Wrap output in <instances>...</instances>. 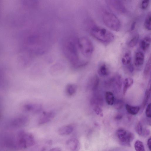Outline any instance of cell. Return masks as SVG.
Here are the masks:
<instances>
[{
    "label": "cell",
    "instance_id": "6da1fadb",
    "mask_svg": "<svg viewBox=\"0 0 151 151\" xmlns=\"http://www.w3.org/2000/svg\"><path fill=\"white\" fill-rule=\"evenodd\" d=\"M65 56L72 66L75 68L81 67L87 63L81 60L77 38H70L65 42L63 47Z\"/></svg>",
    "mask_w": 151,
    "mask_h": 151
},
{
    "label": "cell",
    "instance_id": "7a4b0ae2",
    "mask_svg": "<svg viewBox=\"0 0 151 151\" xmlns=\"http://www.w3.org/2000/svg\"><path fill=\"white\" fill-rule=\"evenodd\" d=\"M91 35L99 41L108 44L114 40L113 34L107 29L102 27L95 26L91 28L90 31Z\"/></svg>",
    "mask_w": 151,
    "mask_h": 151
},
{
    "label": "cell",
    "instance_id": "3957f363",
    "mask_svg": "<svg viewBox=\"0 0 151 151\" xmlns=\"http://www.w3.org/2000/svg\"><path fill=\"white\" fill-rule=\"evenodd\" d=\"M77 43L80 52L85 57H90L94 50L93 43L91 40L86 37L77 38Z\"/></svg>",
    "mask_w": 151,
    "mask_h": 151
},
{
    "label": "cell",
    "instance_id": "277c9868",
    "mask_svg": "<svg viewBox=\"0 0 151 151\" xmlns=\"http://www.w3.org/2000/svg\"><path fill=\"white\" fill-rule=\"evenodd\" d=\"M102 20L107 27L112 30L118 32L121 28V24L117 17L113 13L106 12L102 16Z\"/></svg>",
    "mask_w": 151,
    "mask_h": 151
},
{
    "label": "cell",
    "instance_id": "5b68a950",
    "mask_svg": "<svg viewBox=\"0 0 151 151\" xmlns=\"http://www.w3.org/2000/svg\"><path fill=\"white\" fill-rule=\"evenodd\" d=\"M116 135L119 143L125 146L130 147L134 138V134L123 128H119L116 132Z\"/></svg>",
    "mask_w": 151,
    "mask_h": 151
},
{
    "label": "cell",
    "instance_id": "8992f818",
    "mask_svg": "<svg viewBox=\"0 0 151 151\" xmlns=\"http://www.w3.org/2000/svg\"><path fill=\"white\" fill-rule=\"evenodd\" d=\"M16 147L20 148H25L33 146L35 143L33 136L31 134L21 132L18 135Z\"/></svg>",
    "mask_w": 151,
    "mask_h": 151
},
{
    "label": "cell",
    "instance_id": "52a82bcc",
    "mask_svg": "<svg viewBox=\"0 0 151 151\" xmlns=\"http://www.w3.org/2000/svg\"><path fill=\"white\" fill-rule=\"evenodd\" d=\"M108 3L115 10L120 13H124L126 10L123 3L121 1L117 0L108 1Z\"/></svg>",
    "mask_w": 151,
    "mask_h": 151
},
{
    "label": "cell",
    "instance_id": "ba28073f",
    "mask_svg": "<svg viewBox=\"0 0 151 151\" xmlns=\"http://www.w3.org/2000/svg\"><path fill=\"white\" fill-rule=\"evenodd\" d=\"M55 115V113L53 111L44 112L39 120L38 124H42L46 123L53 118Z\"/></svg>",
    "mask_w": 151,
    "mask_h": 151
},
{
    "label": "cell",
    "instance_id": "9c48e42d",
    "mask_svg": "<svg viewBox=\"0 0 151 151\" xmlns=\"http://www.w3.org/2000/svg\"><path fill=\"white\" fill-rule=\"evenodd\" d=\"M151 93V81L149 80L147 89L146 90L145 96L141 104L140 107V110L141 112H142L148 103V100L150 97Z\"/></svg>",
    "mask_w": 151,
    "mask_h": 151
},
{
    "label": "cell",
    "instance_id": "30bf717a",
    "mask_svg": "<svg viewBox=\"0 0 151 151\" xmlns=\"http://www.w3.org/2000/svg\"><path fill=\"white\" fill-rule=\"evenodd\" d=\"M74 127L70 124L65 125L61 127L58 130L59 134L62 136H66L70 134L73 132Z\"/></svg>",
    "mask_w": 151,
    "mask_h": 151
},
{
    "label": "cell",
    "instance_id": "8fae6325",
    "mask_svg": "<svg viewBox=\"0 0 151 151\" xmlns=\"http://www.w3.org/2000/svg\"><path fill=\"white\" fill-rule=\"evenodd\" d=\"M67 148L71 151H75L79 145L78 140L75 138H71L68 139L66 142Z\"/></svg>",
    "mask_w": 151,
    "mask_h": 151
},
{
    "label": "cell",
    "instance_id": "7c38bea8",
    "mask_svg": "<svg viewBox=\"0 0 151 151\" xmlns=\"http://www.w3.org/2000/svg\"><path fill=\"white\" fill-rule=\"evenodd\" d=\"M144 60L145 55L142 52L138 51L136 53L134 58V64L136 66H140L142 65Z\"/></svg>",
    "mask_w": 151,
    "mask_h": 151
},
{
    "label": "cell",
    "instance_id": "4fadbf2b",
    "mask_svg": "<svg viewBox=\"0 0 151 151\" xmlns=\"http://www.w3.org/2000/svg\"><path fill=\"white\" fill-rule=\"evenodd\" d=\"M26 110L35 113H38L42 111V105L38 104H29L25 106Z\"/></svg>",
    "mask_w": 151,
    "mask_h": 151
},
{
    "label": "cell",
    "instance_id": "5bb4252c",
    "mask_svg": "<svg viewBox=\"0 0 151 151\" xmlns=\"http://www.w3.org/2000/svg\"><path fill=\"white\" fill-rule=\"evenodd\" d=\"M151 41V37L149 36H146L142 40L140 45L142 50L145 51L149 49Z\"/></svg>",
    "mask_w": 151,
    "mask_h": 151
},
{
    "label": "cell",
    "instance_id": "9a60e30c",
    "mask_svg": "<svg viewBox=\"0 0 151 151\" xmlns=\"http://www.w3.org/2000/svg\"><path fill=\"white\" fill-rule=\"evenodd\" d=\"M135 130L139 135H147L150 133V131L149 129H145L144 130L141 123L139 121L136 124Z\"/></svg>",
    "mask_w": 151,
    "mask_h": 151
},
{
    "label": "cell",
    "instance_id": "2e32d148",
    "mask_svg": "<svg viewBox=\"0 0 151 151\" xmlns=\"http://www.w3.org/2000/svg\"><path fill=\"white\" fill-rule=\"evenodd\" d=\"M122 64L124 65L128 66L132 64V57L129 51H127L123 55L121 60Z\"/></svg>",
    "mask_w": 151,
    "mask_h": 151
},
{
    "label": "cell",
    "instance_id": "e0dca14e",
    "mask_svg": "<svg viewBox=\"0 0 151 151\" xmlns=\"http://www.w3.org/2000/svg\"><path fill=\"white\" fill-rule=\"evenodd\" d=\"M133 80L131 78H127L124 80L123 90V93L125 95L128 89L133 84Z\"/></svg>",
    "mask_w": 151,
    "mask_h": 151
},
{
    "label": "cell",
    "instance_id": "ac0fdd59",
    "mask_svg": "<svg viewBox=\"0 0 151 151\" xmlns=\"http://www.w3.org/2000/svg\"><path fill=\"white\" fill-rule=\"evenodd\" d=\"M126 109L129 114L135 115L137 114L140 110V107L139 106H133L127 104L126 105Z\"/></svg>",
    "mask_w": 151,
    "mask_h": 151
},
{
    "label": "cell",
    "instance_id": "d6986e66",
    "mask_svg": "<svg viewBox=\"0 0 151 151\" xmlns=\"http://www.w3.org/2000/svg\"><path fill=\"white\" fill-rule=\"evenodd\" d=\"M105 99L106 102L109 105H112L114 103V97L111 92L108 91L106 92Z\"/></svg>",
    "mask_w": 151,
    "mask_h": 151
},
{
    "label": "cell",
    "instance_id": "ffe728a7",
    "mask_svg": "<svg viewBox=\"0 0 151 151\" xmlns=\"http://www.w3.org/2000/svg\"><path fill=\"white\" fill-rule=\"evenodd\" d=\"M151 68V57L150 56L146 63L143 72V76L147 78L150 73Z\"/></svg>",
    "mask_w": 151,
    "mask_h": 151
},
{
    "label": "cell",
    "instance_id": "44dd1931",
    "mask_svg": "<svg viewBox=\"0 0 151 151\" xmlns=\"http://www.w3.org/2000/svg\"><path fill=\"white\" fill-rule=\"evenodd\" d=\"M76 86L75 85L71 84H68L66 87V93L68 96H73L76 93Z\"/></svg>",
    "mask_w": 151,
    "mask_h": 151
},
{
    "label": "cell",
    "instance_id": "7402d4cb",
    "mask_svg": "<svg viewBox=\"0 0 151 151\" xmlns=\"http://www.w3.org/2000/svg\"><path fill=\"white\" fill-rule=\"evenodd\" d=\"M151 13L149 12L148 13L146 16L144 22L145 27L149 31L151 29Z\"/></svg>",
    "mask_w": 151,
    "mask_h": 151
},
{
    "label": "cell",
    "instance_id": "603a6c76",
    "mask_svg": "<svg viewBox=\"0 0 151 151\" xmlns=\"http://www.w3.org/2000/svg\"><path fill=\"white\" fill-rule=\"evenodd\" d=\"M134 147L136 151H145L143 143L139 140H137L135 141Z\"/></svg>",
    "mask_w": 151,
    "mask_h": 151
},
{
    "label": "cell",
    "instance_id": "cb8c5ba5",
    "mask_svg": "<svg viewBox=\"0 0 151 151\" xmlns=\"http://www.w3.org/2000/svg\"><path fill=\"white\" fill-rule=\"evenodd\" d=\"M139 35H137L133 36L129 41L128 45L130 47H134L137 44L139 40Z\"/></svg>",
    "mask_w": 151,
    "mask_h": 151
},
{
    "label": "cell",
    "instance_id": "d4e9b609",
    "mask_svg": "<svg viewBox=\"0 0 151 151\" xmlns=\"http://www.w3.org/2000/svg\"><path fill=\"white\" fill-rule=\"evenodd\" d=\"M99 72L100 74L103 76H106L108 75V70L105 64H103L100 66Z\"/></svg>",
    "mask_w": 151,
    "mask_h": 151
},
{
    "label": "cell",
    "instance_id": "484cf974",
    "mask_svg": "<svg viewBox=\"0 0 151 151\" xmlns=\"http://www.w3.org/2000/svg\"><path fill=\"white\" fill-rule=\"evenodd\" d=\"M93 109L96 114L101 117L103 116V110L99 106H96Z\"/></svg>",
    "mask_w": 151,
    "mask_h": 151
},
{
    "label": "cell",
    "instance_id": "4316f807",
    "mask_svg": "<svg viewBox=\"0 0 151 151\" xmlns=\"http://www.w3.org/2000/svg\"><path fill=\"white\" fill-rule=\"evenodd\" d=\"M149 3V0H144L142 1L141 4V8L143 9H146L148 7Z\"/></svg>",
    "mask_w": 151,
    "mask_h": 151
},
{
    "label": "cell",
    "instance_id": "83f0119b",
    "mask_svg": "<svg viewBox=\"0 0 151 151\" xmlns=\"http://www.w3.org/2000/svg\"><path fill=\"white\" fill-rule=\"evenodd\" d=\"M145 114L148 118H150L151 114V104L149 103L147 106L145 110Z\"/></svg>",
    "mask_w": 151,
    "mask_h": 151
},
{
    "label": "cell",
    "instance_id": "f1b7e54d",
    "mask_svg": "<svg viewBox=\"0 0 151 151\" xmlns=\"http://www.w3.org/2000/svg\"><path fill=\"white\" fill-rule=\"evenodd\" d=\"M123 106V103L121 100H117L115 104V107L116 109H121Z\"/></svg>",
    "mask_w": 151,
    "mask_h": 151
},
{
    "label": "cell",
    "instance_id": "f546056e",
    "mask_svg": "<svg viewBox=\"0 0 151 151\" xmlns=\"http://www.w3.org/2000/svg\"><path fill=\"white\" fill-rule=\"evenodd\" d=\"M99 79L98 77H96L93 87V89H96V88L98 86L99 82Z\"/></svg>",
    "mask_w": 151,
    "mask_h": 151
},
{
    "label": "cell",
    "instance_id": "4dcf8cb0",
    "mask_svg": "<svg viewBox=\"0 0 151 151\" xmlns=\"http://www.w3.org/2000/svg\"><path fill=\"white\" fill-rule=\"evenodd\" d=\"M128 68L129 72H132L134 70V66L132 64L128 66Z\"/></svg>",
    "mask_w": 151,
    "mask_h": 151
},
{
    "label": "cell",
    "instance_id": "1f68e13d",
    "mask_svg": "<svg viewBox=\"0 0 151 151\" xmlns=\"http://www.w3.org/2000/svg\"><path fill=\"white\" fill-rule=\"evenodd\" d=\"M151 137L149 138L147 141V145L150 150H151Z\"/></svg>",
    "mask_w": 151,
    "mask_h": 151
},
{
    "label": "cell",
    "instance_id": "d6a6232c",
    "mask_svg": "<svg viewBox=\"0 0 151 151\" xmlns=\"http://www.w3.org/2000/svg\"><path fill=\"white\" fill-rule=\"evenodd\" d=\"M122 115L121 114H119L116 115L115 118L116 119L119 120L122 119Z\"/></svg>",
    "mask_w": 151,
    "mask_h": 151
},
{
    "label": "cell",
    "instance_id": "836d02e7",
    "mask_svg": "<svg viewBox=\"0 0 151 151\" xmlns=\"http://www.w3.org/2000/svg\"><path fill=\"white\" fill-rule=\"evenodd\" d=\"M136 24V22H133L132 24L131 27V31L135 29Z\"/></svg>",
    "mask_w": 151,
    "mask_h": 151
},
{
    "label": "cell",
    "instance_id": "e575fe53",
    "mask_svg": "<svg viewBox=\"0 0 151 151\" xmlns=\"http://www.w3.org/2000/svg\"><path fill=\"white\" fill-rule=\"evenodd\" d=\"M49 151H61V150L58 147H55L51 149Z\"/></svg>",
    "mask_w": 151,
    "mask_h": 151
}]
</instances>
